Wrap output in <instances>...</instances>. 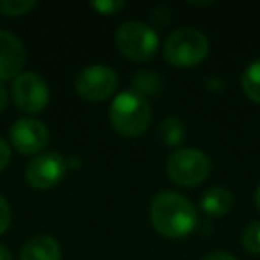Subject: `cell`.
Segmentation results:
<instances>
[{"label": "cell", "instance_id": "cell-11", "mask_svg": "<svg viewBox=\"0 0 260 260\" xmlns=\"http://www.w3.org/2000/svg\"><path fill=\"white\" fill-rule=\"evenodd\" d=\"M62 251L59 242L52 235H34L25 242L20 260H61Z\"/></svg>", "mask_w": 260, "mask_h": 260}, {"label": "cell", "instance_id": "cell-22", "mask_svg": "<svg viewBox=\"0 0 260 260\" xmlns=\"http://www.w3.org/2000/svg\"><path fill=\"white\" fill-rule=\"evenodd\" d=\"M8 104H9V94H8V91H6V87L0 84V112L8 107Z\"/></svg>", "mask_w": 260, "mask_h": 260}, {"label": "cell", "instance_id": "cell-12", "mask_svg": "<svg viewBox=\"0 0 260 260\" xmlns=\"http://www.w3.org/2000/svg\"><path fill=\"white\" fill-rule=\"evenodd\" d=\"M232 205H234V196L228 189L221 187V185H214V187L207 189L200 198V207L210 217L226 216Z\"/></svg>", "mask_w": 260, "mask_h": 260}, {"label": "cell", "instance_id": "cell-23", "mask_svg": "<svg viewBox=\"0 0 260 260\" xmlns=\"http://www.w3.org/2000/svg\"><path fill=\"white\" fill-rule=\"evenodd\" d=\"M0 260H13V255L4 244H0Z\"/></svg>", "mask_w": 260, "mask_h": 260}, {"label": "cell", "instance_id": "cell-3", "mask_svg": "<svg viewBox=\"0 0 260 260\" xmlns=\"http://www.w3.org/2000/svg\"><path fill=\"white\" fill-rule=\"evenodd\" d=\"M116 48L130 61H150L159 50V34L143 22H125L114 34Z\"/></svg>", "mask_w": 260, "mask_h": 260}, {"label": "cell", "instance_id": "cell-16", "mask_svg": "<svg viewBox=\"0 0 260 260\" xmlns=\"http://www.w3.org/2000/svg\"><path fill=\"white\" fill-rule=\"evenodd\" d=\"M34 8V0H0V15L4 16H23Z\"/></svg>", "mask_w": 260, "mask_h": 260}, {"label": "cell", "instance_id": "cell-8", "mask_svg": "<svg viewBox=\"0 0 260 260\" xmlns=\"http://www.w3.org/2000/svg\"><path fill=\"white\" fill-rule=\"evenodd\" d=\"M68 171V162L61 153L45 152L34 155L25 166V180L34 189H54L59 185Z\"/></svg>", "mask_w": 260, "mask_h": 260}, {"label": "cell", "instance_id": "cell-20", "mask_svg": "<svg viewBox=\"0 0 260 260\" xmlns=\"http://www.w3.org/2000/svg\"><path fill=\"white\" fill-rule=\"evenodd\" d=\"M11 160V148H9L8 141L0 138V171L6 170V166Z\"/></svg>", "mask_w": 260, "mask_h": 260}, {"label": "cell", "instance_id": "cell-25", "mask_svg": "<svg viewBox=\"0 0 260 260\" xmlns=\"http://www.w3.org/2000/svg\"><path fill=\"white\" fill-rule=\"evenodd\" d=\"M255 205H256V209L260 210V184H258V187H256V191H255Z\"/></svg>", "mask_w": 260, "mask_h": 260}, {"label": "cell", "instance_id": "cell-4", "mask_svg": "<svg viewBox=\"0 0 260 260\" xmlns=\"http://www.w3.org/2000/svg\"><path fill=\"white\" fill-rule=\"evenodd\" d=\"M209 54V40L198 29H178L164 43V57L177 68H191Z\"/></svg>", "mask_w": 260, "mask_h": 260}, {"label": "cell", "instance_id": "cell-2", "mask_svg": "<svg viewBox=\"0 0 260 260\" xmlns=\"http://www.w3.org/2000/svg\"><path fill=\"white\" fill-rule=\"evenodd\" d=\"M109 119L112 128L126 138L145 134L152 123V105L146 96L132 91L116 94L109 107Z\"/></svg>", "mask_w": 260, "mask_h": 260}, {"label": "cell", "instance_id": "cell-7", "mask_svg": "<svg viewBox=\"0 0 260 260\" xmlns=\"http://www.w3.org/2000/svg\"><path fill=\"white\" fill-rule=\"evenodd\" d=\"M75 89L79 96L87 102L109 100L118 89V75L111 66L91 64L80 70L75 79Z\"/></svg>", "mask_w": 260, "mask_h": 260}, {"label": "cell", "instance_id": "cell-21", "mask_svg": "<svg viewBox=\"0 0 260 260\" xmlns=\"http://www.w3.org/2000/svg\"><path fill=\"white\" fill-rule=\"evenodd\" d=\"M202 260H237L232 253H226V251H214V253H209L205 255Z\"/></svg>", "mask_w": 260, "mask_h": 260}, {"label": "cell", "instance_id": "cell-18", "mask_svg": "<svg viewBox=\"0 0 260 260\" xmlns=\"http://www.w3.org/2000/svg\"><path fill=\"white\" fill-rule=\"evenodd\" d=\"M91 8L98 13V15L111 16L116 15L118 11H121L125 8V2L123 0H96V2H91Z\"/></svg>", "mask_w": 260, "mask_h": 260}, {"label": "cell", "instance_id": "cell-19", "mask_svg": "<svg viewBox=\"0 0 260 260\" xmlns=\"http://www.w3.org/2000/svg\"><path fill=\"white\" fill-rule=\"evenodd\" d=\"M9 224H11V207L8 200L0 194V235L8 230Z\"/></svg>", "mask_w": 260, "mask_h": 260}, {"label": "cell", "instance_id": "cell-5", "mask_svg": "<svg viewBox=\"0 0 260 260\" xmlns=\"http://www.w3.org/2000/svg\"><path fill=\"white\" fill-rule=\"evenodd\" d=\"M166 171L173 184L180 187H196L209 177L210 160L202 150L180 148L170 155Z\"/></svg>", "mask_w": 260, "mask_h": 260}, {"label": "cell", "instance_id": "cell-17", "mask_svg": "<svg viewBox=\"0 0 260 260\" xmlns=\"http://www.w3.org/2000/svg\"><path fill=\"white\" fill-rule=\"evenodd\" d=\"M242 248L253 255H260V221H253L244 228L241 235Z\"/></svg>", "mask_w": 260, "mask_h": 260}, {"label": "cell", "instance_id": "cell-24", "mask_svg": "<svg viewBox=\"0 0 260 260\" xmlns=\"http://www.w3.org/2000/svg\"><path fill=\"white\" fill-rule=\"evenodd\" d=\"M66 162H68V168H79V166H80V160H79V157H73V159L66 160Z\"/></svg>", "mask_w": 260, "mask_h": 260}, {"label": "cell", "instance_id": "cell-6", "mask_svg": "<svg viewBox=\"0 0 260 260\" xmlns=\"http://www.w3.org/2000/svg\"><path fill=\"white\" fill-rule=\"evenodd\" d=\"M50 91L41 75L22 72L11 84V100L25 114H38L48 105Z\"/></svg>", "mask_w": 260, "mask_h": 260}, {"label": "cell", "instance_id": "cell-10", "mask_svg": "<svg viewBox=\"0 0 260 260\" xmlns=\"http://www.w3.org/2000/svg\"><path fill=\"white\" fill-rule=\"evenodd\" d=\"M25 47L15 34L0 30V84L15 80L25 66Z\"/></svg>", "mask_w": 260, "mask_h": 260}, {"label": "cell", "instance_id": "cell-13", "mask_svg": "<svg viewBox=\"0 0 260 260\" xmlns=\"http://www.w3.org/2000/svg\"><path fill=\"white\" fill-rule=\"evenodd\" d=\"M241 86L253 104H260V59H255L246 66L241 77Z\"/></svg>", "mask_w": 260, "mask_h": 260}, {"label": "cell", "instance_id": "cell-15", "mask_svg": "<svg viewBox=\"0 0 260 260\" xmlns=\"http://www.w3.org/2000/svg\"><path fill=\"white\" fill-rule=\"evenodd\" d=\"M160 89V79L159 75L152 72H139L134 77V91L139 94H153Z\"/></svg>", "mask_w": 260, "mask_h": 260}, {"label": "cell", "instance_id": "cell-14", "mask_svg": "<svg viewBox=\"0 0 260 260\" xmlns=\"http://www.w3.org/2000/svg\"><path fill=\"white\" fill-rule=\"evenodd\" d=\"M159 136L168 146H178L185 139V125L175 116L166 118L159 126Z\"/></svg>", "mask_w": 260, "mask_h": 260}, {"label": "cell", "instance_id": "cell-1", "mask_svg": "<svg viewBox=\"0 0 260 260\" xmlns=\"http://www.w3.org/2000/svg\"><path fill=\"white\" fill-rule=\"evenodd\" d=\"M150 219L160 235L180 239L194 232L198 224V210L185 196L173 191H162L152 200Z\"/></svg>", "mask_w": 260, "mask_h": 260}, {"label": "cell", "instance_id": "cell-9", "mask_svg": "<svg viewBox=\"0 0 260 260\" xmlns=\"http://www.w3.org/2000/svg\"><path fill=\"white\" fill-rule=\"evenodd\" d=\"M13 148L22 155H40L48 143V128L34 118H20L9 128Z\"/></svg>", "mask_w": 260, "mask_h": 260}]
</instances>
